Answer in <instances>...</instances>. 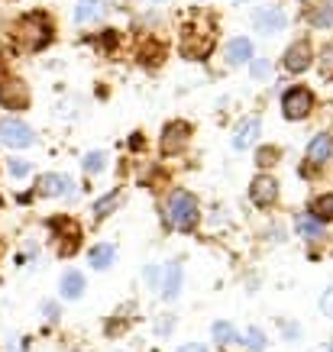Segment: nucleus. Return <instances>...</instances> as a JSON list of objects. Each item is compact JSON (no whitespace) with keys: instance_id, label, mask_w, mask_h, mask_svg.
Here are the masks:
<instances>
[{"instance_id":"nucleus-1","label":"nucleus","mask_w":333,"mask_h":352,"mask_svg":"<svg viewBox=\"0 0 333 352\" xmlns=\"http://www.w3.org/2000/svg\"><path fill=\"white\" fill-rule=\"evenodd\" d=\"M197 201H194L188 191H172L169 194V201H165V220L175 226V230H182V233H188V230H194L197 226Z\"/></svg>"},{"instance_id":"nucleus-2","label":"nucleus","mask_w":333,"mask_h":352,"mask_svg":"<svg viewBox=\"0 0 333 352\" xmlns=\"http://www.w3.org/2000/svg\"><path fill=\"white\" fill-rule=\"evenodd\" d=\"M49 39H52V32H49V23H45V16H39V13H30V16H23L20 23H17V43L23 45V49H43V45H49Z\"/></svg>"},{"instance_id":"nucleus-3","label":"nucleus","mask_w":333,"mask_h":352,"mask_svg":"<svg viewBox=\"0 0 333 352\" xmlns=\"http://www.w3.org/2000/svg\"><path fill=\"white\" fill-rule=\"evenodd\" d=\"M211 45H214V32L207 26L204 20L191 23V26H184V39H182V52L188 58H204L211 52Z\"/></svg>"},{"instance_id":"nucleus-4","label":"nucleus","mask_w":333,"mask_h":352,"mask_svg":"<svg viewBox=\"0 0 333 352\" xmlns=\"http://www.w3.org/2000/svg\"><path fill=\"white\" fill-rule=\"evenodd\" d=\"M0 142L10 146V149H26V146L36 142V136H32V129L23 120L10 117V120H0Z\"/></svg>"},{"instance_id":"nucleus-5","label":"nucleus","mask_w":333,"mask_h":352,"mask_svg":"<svg viewBox=\"0 0 333 352\" xmlns=\"http://www.w3.org/2000/svg\"><path fill=\"white\" fill-rule=\"evenodd\" d=\"M281 110H285L288 120H304L314 110V94L308 87H291V91H285V97H281Z\"/></svg>"},{"instance_id":"nucleus-6","label":"nucleus","mask_w":333,"mask_h":352,"mask_svg":"<svg viewBox=\"0 0 333 352\" xmlns=\"http://www.w3.org/2000/svg\"><path fill=\"white\" fill-rule=\"evenodd\" d=\"M253 26H256V32L272 36V32H281L288 26V16H285L279 7H262V10H256V16H253Z\"/></svg>"},{"instance_id":"nucleus-7","label":"nucleus","mask_w":333,"mask_h":352,"mask_svg":"<svg viewBox=\"0 0 333 352\" xmlns=\"http://www.w3.org/2000/svg\"><path fill=\"white\" fill-rule=\"evenodd\" d=\"M188 136H191V126L188 123H169L165 126V133H162V152L165 155H175V152H182L184 146H188Z\"/></svg>"},{"instance_id":"nucleus-8","label":"nucleus","mask_w":333,"mask_h":352,"mask_svg":"<svg viewBox=\"0 0 333 352\" xmlns=\"http://www.w3.org/2000/svg\"><path fill=\"white\" fill-rule=\"evenodd\" d=\"M0 104L7 110H23L30 104V91L23 81H0Z\"/></svg>"},{"instance_id":"nucleus-9","label":"nucleus","mask_w":333,"mask_h":352,"mask_svg":"<svg viewBox=\"0 0 333 352\" xmlns=\"http://www.w3.org/2000/svg\"><path fill=\"white\" fill-rule=\"evenodd\" d=\"M311 45L304 43H294V45H288V52H285V58H281V62H285V68H288L291 75H301V72H308V68H311Z\"/></svg>"},{"instance_id":"nucleus-10","label":"nucleus","mask_w":333,"mask_h":352,"mask_svg":"<svg viewBox=\"0 0 333 352\" xmlns=\"http://www.w3.org/2000/svg\"><path fill=\"white\" fill-rule=\"evenodd\" d=\"M72 188H75V184H72V178H68V175H43V178H39V184H36V191L43 194V197H68V194H72Z\"/></svg>"},{"instance_id":"nucleus-11","label":"nucleus","mask_w":333,"mask_h":352,"mask_svg":"<svg viewBox=\"0 0 333 352\" xmlns=\"http://www.w3.org/2000/svg\"><path fill=\"white\" fill-rule=\"evenodd\" d=\"M249 197H253V204H259V207H269V204H275V197H279V184H275V178H269V175H259L256 182L249 184Z\"/></svg>"},{"instance_id":"nucleus-12","label":"nucleus","mask_w":333,"mask_h":352,"mask_svg":"<svg viewBox=\"0 0 333 352\" xmlns=\"http://www.w3.org/2000/svg\"><path fill=\"white\" fill-rule=\"evenodd\" d=\"M330 155H333V136L330 133H317L311 139V146H308V162H311L314 168H321Z\"/></svg>"},{"instance_id":"nucleus-13","label":"nucleus","mask_w":333,"mask_h":352,"mask_svg":"<svg viewBox=\"0 0 333 352\" xmlns=\"http://www.w3.org/2000/svg\"><path fill=\"white\" fill-rule=\"evenodd\" d=\"M259 129H262L259 117H246L237 126V133H233V146H237V149H249V146L259 139Z\"/></svg>"},{"instance_id":"nucleus-14","label":"nucleus","mask_w":333,"mask_h":352,"mask_svg":"<svg viewBox=\"0 0 333 352\" xmlns=\"http://www.w3.org/2000/svg\"><path fill=\"white\" fill-rule=\"evenodd\" d=\"M226 62L230 65H246V62H253V43L249 39H230L226 43Z\"/></svg>"},{"instance_id":"nucleus-15","label":"nucleus","mask_w":333,"mask_h":352,"mask_svg":"<svg viewBox=\"0 0 333 352\" xmlns=\"http://www.w3.org/2000/svg\"><path fill=\"white\" fill-rule=\"evenodd\" d=\"M182 262H172V265L165 268V285H162V298L165 300H175L182 294Z\"/></svg>"},{"instance_id":"nucleus-16","label":"nucleus","mask_w":333,"mask_h":352,"mask_svg":"<svg viewBox=\"0 0 333 352\" xmlns=\"http://www.w3.org/2000/svg\"><path fill=\"white\" fill-rule=\"evenodd\" d=\"M308 217H314L321 226L323 223H333V194H321V197H314Z\"/></svg>"},{"instance_id":"nucleus-17","label":"nucleus","mask_w":333,"mask_h":352,"mask_svg":"<svg viewBox=\"0 0 333 352\" xmlns=\"http://www.w3.org/2000/svg\"><path fill=\"white\" fill-rule=\"evenodd\" d=\"M85 294V275L81 272H65L62 275V298H68V300H78Z\"/></svg>"},{"instance_id":"nucleus-18","label":"nucleus","mask_w":333,"mask_h":352,"mask_svg":"<svg viewBox=\"0 0 333 352\" xmlns=\"http://www.w3.org/2000/svg\"><path fill=\"white\" fill-rule=\"evenodd\" d=\"M100 13H104V3H100V0H78V7H75V23L87 26V23L100 20Z\"/></svg>"},{"instance_id":"nucleus-19","label":"nucleus","mask_w":333,"mask_h":352,"mask_svg":"<svg viewBox=\"0 0 333 352\" xmlns=\"http://www.w3.org/2000/svg\"><path fill=\"white\" fill-rule=\"evenodd\" d=\"M120 201H123L120 188H114V191L104 194L100 201H94V220H104V217H110V214H114V210L120 207Z\"/></svg>"},{"instance_id":"nucleus-20","label":"nucleus","mask_w":333,"mask_h":352,"mask_svg":"<svg viewBox=\"0 0 333 352\" xmlns=\"http://www.w3.org/2000/svg\"><path fill=\"white\" fill-rule=\"evenodd\" d=\"M114 256H117V252H114V245H110V243H100V245H94V249L87 252V262L104 272V268L114 265Z\"/></svg>"},{"instance_id":"nucleus-21","label":"nucleus","mask_w":333,"mask_h":352,"mask_svg":"<svg viewBox=\"0 0 333 352\" xmlns=\"http://www.w3.org/2000/svg\"><path fill=\"white\" fill-rule=\"evenodd\" d=\"M294 226H298V233H301L308 243H317V239H323V226L317 223L314 217H308V214L298 217V223H294Z\"/></svg>"},{"instance_id":"nucleus-22","label":"nucleus","mask_w":333,"mask_h":352,"mask_svg":"<svg viewBox=\"0 0 333 352\" xmlns=\"http://www.w3.org/2000/svg\"><path fill=\"white\" fill-rule=\"evenodd\" d=\"M308 20H311V26H317V30H330L333 26V0H327V3H321V7H314Z\"/></svg>"},{"instance_id":"nucleus-23","label":"nucleus","mask_w":333,"mask_h":352,"mask_svg":"<svg viewBox=\"0 0 333 352\" xmlns=\"http://www.w3.org/2000/svg\"><path fill=\"white\" fill-rule=\"evenodd\" d=\"M211 336H214L217 346H233V342H237V330H233V323H226V320L214 323V327H211Z\"/></svg>"},{"instance_id":"nucleus-24","label":"nucleus","mask_w":333,"mask_h":352,"mask_svg":"<svg viewBox=\"0 0 333 352\" xmlns=\"http://www.w3.org/2000/svg\"><path fill=\"white\" fill-rule=\"evenodd\" d=\"M243 346L253 349V352H262L266 349V333L259 330V327H249V330L243 333Z\"/></svg>"},{"instance_id":"nucleus-25","label":"nucleus","mask_w":333,"mask_h":352,"mask_svg":"<svg viewBox=\"0 0 333 352\" xmlns=\"http://www.w3.org/2000/svg\"><path fill=\"white\" fill-rule=\"evenodd\" d=\"M275 159H279V149H275V146H262V149L256 152V165H259V168H269V165H275Z\"/></svg>"},{"instance_id":"nucleus-26","label":"nucleus","mask_w":333,"mask_h":352,"mask_svg":"<svg viewBox=\"0 0 333 352\" xmlns=\"http://www.w3.org/2000/svg\"><path fill=\"white\" fill-rule=\"evenodd\" d=\"M100 168H104V152H87L85 155V171L87 175H97Z\"/></svg>"},{"instance_id":"nucleus-27","label":"nucleus","mask_w":333,"mask_h":352,"mask_svg":"<svg viewBox=\"0 0 333 352\" xmlns=\"http://www.w3.org/2000/svg\"><path fill=\"white\" fill-rule=\"evenodd\" d=\"M7 168H10V175H13V178H26V175H30V162L13 159L10 165H7Z\"/></svg>"},{"instance_id":"nucleus-28","label":"nucleus","mask_w":333,"mask_h":352,"mask_svg":"<svg viewBox=\"0 0 333 352\" xmlns=\"http://www.w3.org/2000/svg\"><path fill=\"white\" fill-rule=\"evenodd\" d=\"M321 310L327 314V317H333V285L327 291H323V298H321Z\"/></svg>"},{"instance_id":"nucleus-29","label":"nucleus","mask_w":333,"mask_h":352,"mask_svg":"<svg viewBox=\"0 0 333 352\" xmlns=\"http://www.w3.org/2000/svg\"><path fill=\"white\" fill-rule=\"evenodd\" d=\"M323 75L333 78V52H323Z\"/></svg>"},{"instance_id":"nucleus-30","label":"nucleus","mask_w":333,"mask_h":352,"mask_svg":"<svg viewBox=\"0 0 333 352\" xmlns=\"http://www.w3.org/2000/svg\"><path fill=\"white\" fill-rule=\"evenodd\" d=\"M178 352H207V349L204 346H197V342H188V346H182Z\"/></svg>"},{"instance_id":"nucleus-31","label":"nucleus","mask_w":333,"mask_h":352,"mask_svg":"<svg viewBox=\"0 0 333 352\" xmlns=\"http://www.w3.org/2000/svg\"><path fill=\"white\" fill-rule=\"evenodd\" d=\"M330 352H333V346H330Z\"/></svg>"}]
</instances>
